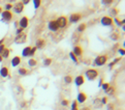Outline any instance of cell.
<instances>
[{
    "label": "cell",
    "mask_w": 125,
    "mask_h": 110,
    "mask_svg": "<svg viewBox=\"0 0 125 110\" xmlns=\"http://www.w3.org/2000/svg\"><path fill=\"white\" fill-rule=\"evenodd\" d=\"M114 91H115V88L113 86H110V88L108 89V91H106V94L109 95H114Z\"/></svg>",
    "instance_id": "8d00e7d4"
},
{
    "label": "cell",
    "mask_w": 125,
    "mask_h": 110,
    "mask_svg": "<svg viewBox=\"0 0 125 110\" xmlns=\"http://www.w3.org/2000/svg\"><path fill=\"white\" fill-rule=\"evenodd\" d=\"M57 23H58V26H59V28H65L66 26L68 25V18L65 16H61L59 17L57 20Z\"/></svg>",
    "instance_id": "277c9868"
},
{
    "label": "cell",
    "mask_w": 125,
    "mask_h": 110,
    "mask_svg": "<svg viewBox=\"0 0 125 110\" xmlns=\"http://www.w3.org/2000/svg\"><path fill=\"white\" fill-rule=\"evenodd\" d=\"M64 82L66 84H71V83L73 82V77L71 76V75H66L64 77Z\"/></svg>",
    "instance_id": "44dd1931"
},
{
    "label": "cell",
    "mask_w": 125,
    "mask_h": 110,
    "mask_svg": "<svg viewBox=\"0 0 125 110\" xmlns=\"http://www.w3.org/2000/svg\"><path fill=\"white\" fill-rule=\"evenodd\" d=\"M21 61H22L21 56H15L14 58L11 59V65L12 67H18V65L21 63Z\"/></svg>",
    "instance_id": "2e32d148"
},
{
    "label": "cell",
    "mask_w": 125,
    "mask_h": 110,
    "mask_svg": "<svg viewBox=\"0 0 125 110\" xmlns=\"http://www.w3.org/2000/svg\"><path fill=\"white\" fill-rule=\"evenodd\" d=\"M101 3H102V4H105V5H109V4H112V3H113V0H109V1H105V0H102Z\"/></svg>",
    "instance_id": "ab89813d"
},
{
    "label": "cell",
    "mask_w": 125,
    "mask_h": 110,
    "mask_svg": "<svg viewBox=\"0 0 125 110\" xmlns=\"http://www.w3.org/2000/svg\"><path fill=\"white\" fill-rule=\"evenodd\" d=\"M87 101V95L85 94L84 91H80L79 95H78V98H77V102L80 104H83Z\"/></svg>",
    "instance_id": "9a60e30c"
},
{
    "label": "cell",
    "mask_w": 125,
    "mask_h": 110,
    "mask_svg": "<svg viewBox=\"0 0 125 110\" xmlns=\"http://www.w3.org/2000/svg\"><path fill=\"white\" fill-rule=\"evenodd\" d=\"M12 7H14V4L8 2L5 4V6H4V11H10V10H12Z\"/></svg>",
    "instance_id": "d6a6232c"
},
{
    "label": "cell",
    "mask_w": 125,
    "mask_h": 110,
    "mask_svg": "<svg viewBox=\"0 0 125 110\" xmlns=\"http://www.w3.org/2000/svg\"><path fill=\"white\" fill-rule=\"evenodd\" d=\"M53 62V59L51 58V57H47V58L43 59V65L44 67H50V65L52 64Z\"/></svg>",
    "instance_id": "603a6c76"
},
{
    "label": "cell",
    "mask_w": 125,
    "mask_h": 110,
    "mask_svg": "<svg viewBox=\"0 0 125 110\" xmlns=\"http://www.w3.org/2000/svg\"><path fill=\"white\" fill-rule=\"evenodd\" d=\"M61 105H62L63 107H67L68 105H69V101H68L67 99H63V100L61 101Z\"/></svg>",
    "instance_id": "836d02e7"
},
{
    "label": "cell",
    "mask_w": 125,
    "mask_h": 110,
    "mask_svg": "<svg viewBox=\"0 0 125 110\" xmlns=\"http://www.w3.org/2000/svg\"><path fill=\"white\" fill-rule=\"evenodd\" d=\"M0 15L2 17V21L6 22V23H10L12 20V18H14V14H12L10 11H3Z\"/></svg>",
    "instance_id": "3957f363"
},
{
    "label": "cell",
    "mask_w": 125,
    "mask_h": 110,
    "mask_svg": "<svg viewBox=\"0 0 125 110\" xmlns=\"http://www.w3.org/2000/svg\"><path fill=\"white\" fill-rule=\"evenodd\" d=\"M80 110H91V108H90V107H88V106H86V107H84V108L80 109Z\"/></svg>",
    "instance_id": "ee69618b"
},
{
    "label": "cell",
    "mask_w": 125,
    "mask_h": 110,
    "mask_svg": "<svg viewBox=\"0 0 125 110\" xmlns=\"http://www.w3.org/2000/svg\"><path fill=\"white\" fill-rule=\"evenodd\" d=\"M71 52H73V53L77 57H81L84 54V49H83V47H81L80 45H77V46L73 47V50Z\"/></svg>",
    "instance_id": "7c38bea8"
},
{
    "label": "cell",
    "mask_w": 125,
    "mask_h": 110,
    "mask_svg": "<svg viewBox=\"0 0 125 110\" xmlns=\"http://www.w3.org/2000/svg\"><path fill=\"white\" fill-rule=\"evenodd\" d=\"M5 45H4V44H3V45H1V46H0V55H1L2 54V52L4 51V49H5Z\"/></svg>",
    "instance_id": "60d3db41"
},
{
    "label": "cell",
    "mask_w": 125,
    "mask_h": 110,
    "mask_svg": "<svg viewBox=\"0 0 125 110\" xmlns=\"http://www.w3.org/2000/svg\"><path fill=\"white\" fill-rule=\"evenodd\" d=\"M24 5H23V3L22 2H16L15 4H14V7H12V10H14V12H15V14H22L23 12V11H24Z\"/></svg>",
    "instance_id": "ba28073f"
},
{
    "label": "cell",
    "mask_w": 125,
    "mask_h": 110,
    "mask_svg": "<svg viewBox=\"0 0 125 110\" xmlns=\"http://www.w3.org/2000/svg\"><path fill=\"white\" fill-rule=\"evenodd\" d=\"M83 18V15L80 14V12H73L68 17V22L69 23H78Z\"/></svg>",
    "instance_id": "5b68a950"
},
{
    "label": "cell",
    "mask_w": 125,
    "mask_h": 110,
    "mask_svg": "<svg viewBox=\"0 0 125 110\" xmlns=\"http://www.w3.org/2000/svg\"><path fill=\"white\" fill-rule=\"evenodd\" d=\"M111 38L113 39L114 42H117L118 39L120 38V33L118 32V31H115V32H113L111 34Z\"/></svg>",
    "instance_id": "7402d4cb"
},
{
    "label": "cell",
    "mask_w": 125,
    "mask_h": 110,
    "mask_svg": "<svg viewBox=\"0 0 125 110\" xmlns=\"http://www.w3.org/2000/svg\"><path fill=\"white\" fill-rule=\"evenodd\" d=\"M28 64H29V67H31V68L36 67V65H37V60L35 58H30L28 60Z\"/></svg>",
    "instance_id": "cb8c5ba5"
},
{
    "label": "cell",
    "mask_w": 125,
    "mask_h": 110,
    "mask_svg": "<svg viewBox=\"0 0 125 110\" xmlns=\"http://www.w3.org/2000/svg\"><path fill=\"white\" fill-rule=\"evenodd\" d=\"M118 52L120 53V55H121V57L125 55V50H124V48H120V49H118Z\"/></svg>",
    "instance_id": "f35d334b"
},
{
    "label": "cell",
    "mask_w": 125,
    "mask_h": 110,
    "mask_svg": "<svg viewBox=\"0 0 125 110\" xmlns=\"http://www.w3.org/2000/svg\"><path fill=\"white\" fill-rule=\"evenodd\" d=\"M15 27H16V28L19 27V21H16V22H15Z\"/></svg>",
    "instance_id": "f6af8a7d"
},
{
    "label": "cell",
    "mask_w": 125,
    "mask_h": 110,
    "mask_svg": "<svg viewBox=\"0 0 125 110\" xmlns=\"http://www.w3.org/2000/svg\"><path fill=\"white\" fill-rule=\"evenodd\" d=\"M74 84L77 85L78 87H80V86H82L83 84H85V77H84V75H78V76L74 78Z\"/></svg>",
    "instance_id": "4fadbf2b"
},
{
    "label": "cell",
    "mask_w": 125,
    "mask_h": 110,
    "mask_svg": "<svg viewBox=\"0 0 125 110\" xmlns=\"http://www.w3.org/2000/svg\"><path fill=\"white\" fill-rule=\"evenodd\" d=\"M100 23L102 26H113L114 20L112 19V17H110V16H104L100 20Z\"/></svg>",
    "instance_id": "8992f818"
},
{
    "label": "cell",
    "mask_w": 125,
    "mask_h": 110,
    "mask_svg": "<svg viewBox=\"0 0 125 110\" xmlns=\"http://www.w3.org/2000/svg\"><path fill=\"white\" fill-rule=\"evenodd\" d=\"M109 59V56L105 55V54H102V55H98L96 58L94 59V63L98 67H102L106 63V61Z\"/></svg>",
    "instance_id": "7a4b0ae2"
},
{
    "label": "cell",
    "mask_w": 125,
    "mask_h": 110,
    "mask_svg": "<svg viewBox=\"0 0 125 110\" xmlns=\"http://www.w3.org/2000/svg\"><path fill=\"white\" fill-rule=\"evenodd\" d=\"M104 83V78H101L100 80H99V83H98V87H101V85Z\"/></svg>",
    "instance_id": "b9f144b4"
},
{
    "label": "cell",
    "mask_w": 125,
    "mask_h": 110,
    "mask_svg": "<svg viewBox=\"0 0 125 110\" xmlns=\"http://www.w3.org/2000/svg\"><path fill=\"white\" fill-rule=\"evenodd\" d=\"M3 12V8H2L1 6H0V14H1V12Z\"/></svg>",
    "instance_id": "7dc6e473"
},
{
    "label": "cell",
    "mask_w": 125,
    "mask_h": 110,
    "mask_svg": "<svg viewBox=\"0 0 125 110\" xmlns=\"http://www.w3.org/2000/svg\"><path fill=\"white\" fill-rule=\"evenodd\" d=\"M85 76H86V78L88 80L94 81L97 79V77L99 76V73H98V71L96 69H88L86 71V73H85Z\"/></svg>",
    "instance_id": "6da1fadb"
},
{
    "label": "cell",
    "mask_w": 125,
    "mask_h": 110,
    "mask_svg": "<svg viewBox=\"0 0 125 110\" xmlns=\"http://www.w3.org/2000/svg\"><path fill=\"white\" fill-rule=\"evenodd\" d=\"M46 45H47V42L43 38H37L36 42H35V47H36V49H39V50L43 49Z\"/></svg>",
    "instance_id": "5bb4252c"
},
{
    "label": "cell",
    "mask_w": 125,
    "mask_h": 110,
    "mask_svg": "<svg viewBox=\"0 0 125 110\" xmlns=\"http://www.w3.org/2000/svg\"><path fill=\"white\" fill-rule=\"evenodd\" d=\"M4 41H5V37H3V38H1V39H0V46H1V45H3Z\"/></svg>",
    "instance_id": "7bdbcfd3"
},
{
    "label": "cell",
    "mask_w": 125,
    "mask_h": 110,
    "mask_svg": "<svg viewBox=\"0 0 125 110\" xmlns=\"http://www.w3.org/2000/svg\"><path fill=\"white\" fill-rule=\"evenodd\" d=\"M0 76H1L2 78H8V79L11 78L10 71L6 65H3V67H1V69H0Z\"/></svg>",
    "instance_id": "52a82bcc"
},
{
    "label": "cell",
    "mask_w": 125,
    "mask_h": 110,
    "mask_svg": "<svg viewBox=\"0 0 125 110\" xmlns=\"http://www.w3.org/2000/svg\"><path fill=\"white\" fill-rule=\"evenodd\" d=\"M110 86H111V84L109 82H104V84L101 85V88H102V90H104V92H106V91H108V89L110 88Z\"/></svg>",
    "instance_id": "f1b7e54d"
},
{
    "label": "cell",
    "mask_w": 125,
    "mask_h": 110,
    "mask_svg": "<svg viewBox=\"0 0 125 110\" xmlns=\"http://www.w3.org/2000/svg\"><path fill=\"white\" fill-rule=\"evenodd\" d=\"M106 107H108V110H114L115 105H114V103H108L106 104Z\"/></svg>",
    "instance_id": "d590c367"
},
{
    "label": "cell",
    "mask_w": 125,
    "mask_h": 110,
    "mask_svg": "<svg viewBox=\"0 0 125 110\" xmlns=\"http://www.w3.org/2000/svg\"><path fill=\"white\" fill-rule=\"evenodd\" d=\"M122 59V57H117V58H116V59H114L113 61H112V62L109 64V67H110V69H112V68H113L114 67V65L116 64V63H118L119 62V61L120 60H121Z\"/></svg>",
    "instance_id": "83f0119b"
},
{
    "label": "cell",
    "mask_w": 125,
    "mask_h": 110,
    "mask_svg": "<svg viewBox=\"0 0 125 110\" xmlns=\"http://www.w3.org/2000/svg\"><path fill=\"white\" fill-rule=\"evenodd\" d=\"M36 51H37V49H36V47H31V49H30V53H29V57H33L34 55H35V53H36Z\"/></svg>",
    "instance_id": "1f68e13d"
},
{
    "label": "cell",
    "mask_w": 125,
    "mask_h": 110,
    "mask_svg": "<svg viewBox=\"0 0 125 110\" xmlns=\"http://www.w3.org/2000/svg\"><path fill=\"white\" fill-rule=\"evenodd\" d=\"M33 5H34V10H37L42 5V1L41 0H33Z\"/></svg>",
    "instance_id": "f546056e"
},
{
    "label": "cell",
    "mask_w": 125,
    "mask_h": 110,
    "mask_svg": "<svg viewBox=\"0 0 125 110\" xmlns=\"http://www.w3.org/2000/svg\"><path fill=\"white\" fill-rule=\"evenodd\" d=\"M86 28H87V24L86 23H81V24L78 26L77 31L78 32H84L85 30H86Z\"/></svg>",
    "instance_id": "ffe728a7"
},
{
    "label": "cell",
    "mask_w": 125,
    "mask_h": 110,
    "mask_svg": "<svg viewBox=\"0 0 125 110\" xmlns=\"http://www.w3.org/2000/svg\"><path fill=\"white\" fill-rule=\"evenodd\" d=\"M28 25H29V19H28V17L27 16H23L20 19V21H19V27L25 29V28L28 27Z\"/></svg>",
    "instance_id": "30bf717a"
},
{
    "label": "cell",
    "mask_w": 125,
    "mask_h": 110,
    "mask_svg": "<svg viewBox=\"0 0 125 110\" xmlns=\"http://www.w3.org/2000/svg\"><path fill=\"white\" fill-rule=\"evenodd\" d=\"M3 60H4V59L2 58V56L0 55V63H1V62H3Z\"/></svg>",
    "instance_id": "bcb514c9"
},
{
    "label": "cell",
    "mask_w": 125,
    "mask_h": 110,
    "mask_svg": "<svg viewBox=\"0 0 125 110\" xmlns=\"http://www.w3.org/2000/svg\"><path fill=\"white\" fill-rule=\"evenodd\" d=\"M100 102H101V104L102 105H106L109 103V99H108V97H104L101 100H100Z\"/></svg>",
    "instance_id": "e575fe53"
},
{
    "label": "cell",
    "mask_w": 125,
    "mask_h": 110,
    "mask_svg": "<svg viewBox=\"0 0 125 110\" xmlns=\"http://www.w3.org/2000/svg\"><path fill=\"white\" fill-rule=\"evenodd\" d=\"M118 14H119V8H118V7H113V8L111 10V16L116 17V18H117Z\"/></svg>",
    "instance_id": "d4e9b609"
},
{
    "label": "cell",
    "mask_w": 125,
    "mask_h": 110,
    "mask_svg": "<svg viewBox=\"0 0 125 110\" xmlns=\"http://www.w3.org/2000/svg\"><path fill=\"white\" fill-rule=\"evenodd\" d=\"M26 41H27V33H25V32L21 33V34H19V36H17L15 37V43L16 44H23Z\"/></svg>",
    "instance_id": "8fae6325"
},
{
    "label": "cell",
    "mask_w": 125,
    "mask_h": 110,
    "mask_svg": "<svg viewBox=\"0 0 125 110\" xmlns=\"http://www.w3.org/2000/svg\"><path fill=\"white\" fill-rule=\"evenodd\" d=\"M115 23L117 24V26H123L125 24V20H119L118 18H115Z\"/></svg>",
    "instance_id": "4dcf8cb0"
},
{
    "label": "cell",
    "mask_w": 125,
    "mask_h": 110,
    "mask_svg": "<svg viewBox=\"0 0 125 110\" xmlns=\"http://www.w3.org/2000/svg\"><path fill=\"white\" fill-rule=\"evenodd\" d=\"M23 32H24V29H23V28H21V27H18V28H17V30H16L17 36H19V34L23 33Z\"/></svg>",
    "instance_id": "74e56055"
},
{
    "label": "cell",
    "mask_w": 125,
    "mask_h": 110,
    "mask_svg": "<svg viewBox=\"0 0 125 110\" xmlns=\"http://www.w3.org/2000/svg\"><path fill=\"white\" fill-rule=\"evenodd\" d=\"M48 28H49V30H51V31H53V32H57L58 30L60 29L59 26H58V23H57L56 20H52V21L49 22Z\"/></svg>",
    "instance_id": "9c48e42d"
},
{
    "label": "cell",
    "mask_w": 125,
    "mask_h": 110,
    "mask_svg": "<svg viewBox=\"0 0 125 110\" xmlns=\"http://www.w3.org/2000/svg\"><path fill=\"white\" fill-rule=\"evenodd\" d=\"M18 73H19V75H21V76H27V75L29 74V70L22 67V68H19Z\"/></svg>",
    "instance_id": "e0dca14e"
},
{
    "label": "cell",
    "mask_w": 125,
    "mask_h": 110,
    "mask_svg": "<svg viewBox=\"0 0 125 110\" xmlns=\"http://www.w3.org/2000/svg\"><path fill=\"white\" fill-rule=\"evenodd\" d=\"M71 110H80L79 109V103L77 102V100H73L71 103Z\"/></svg>",
    "instance_id": "4316f807"
},
{
    "label": "cell",
    "mask_w": 125,
    "mask_h": 110,
    "mask_svg": "<svg viewBox=\"0 0 125 110\" xmlns=\"http://www.w3.org/2000/svg\"><path fill=\"white\" fill-rule=\"evenodd\" d=\"M10 52H11V49H7V48H5V49H4V51L2 52V54H1L2 58H3V59L8 58V57H10Z\"/></svg>",
    "instance_id": "ac0fdd59"
},
{
    "label": "cell",
    "mask_w": 125,
    "mask_h": 110,
    "mask_svg": "<svg viewBox=\"0 0 125 110\" xmlns=\"http://www.w3.org/2000/svg\"><path fill=\"white\" fill-rule=\"evenodd\" d=\"M69 57H70L71 60H73L75 64H79V58L73 53V52H70V53H69Z\"/></svg>",
    "instance_id": "484cf974"
},
{
    "label": "cell",
    "mask_w": 125,
    "mask_h": 110,
    "mask_svg": "<svg viewBox=\"0 0 125 110\" xmlns=\"http://www.w3.org/2000/svg\"><path fill=\"white\" fill-rule=\"evenodd\" d=\"M30 49H31V46H27V47H25L24 49H23V51H22V56H23V57H29Z\"/></svg>",
    "instance_id": "d6986e66"
}]
</instances>
